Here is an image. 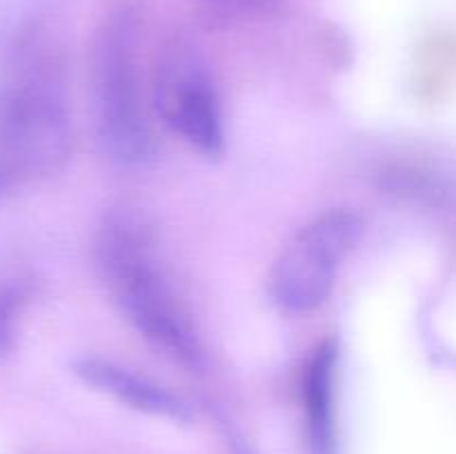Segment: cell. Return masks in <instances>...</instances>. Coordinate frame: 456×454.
<instances>
[{
	"label": "cell",
	"mask_w": 456,
	"mask_h": 454,
	"mask_svg": "<svg viewBox=\"0 0 456 454\" xmlns=\"http://www.w3.org/2000/svg\"><path fill=\"white\" fill-rule=\"evenodd\" d=\"M74 372L94 390L110 394L111 399L138 412L174 418V421L190 417V409L176 394L125 365L96 359V356H85L76 361Z\"/></svg>",
	"instance_id": "5b68a950"
},
{
	"label": "cell",
	"mask_w": 456,
	"mask_h": 454,
	"mask_svg": "<svg viewBox=\"0 0 456 454\" xmlns=\"http://www.w3.org/2000/svg\"><path fill=\"white\" fill-rule=\"evenodd\" d=\"M92 107L98 141L120 165H142L154 154L138 74V18L129 7L110 13L92 49Z\"/></svg>",
	"instance_id": "7a4b0ae2"
},
{
	"label": "cell",
	"mask_w": 456,
	"mask_h": 454,
	"mask_svg": "<svg viewBox=\"0 0 456 454\" xmlns=\"http://www.w3.org/2000/svg\"><path fill=\"white\" fill-rule=\"evenodd\" d=\"M334 347L321 345L305 372V403L316 454H332Z\"/></svg>",
	"instance_id": "8992f818"
},
{
	"label": "cell",
	"mask_w": 456,
	"mask_h": 454,
	"mask_svg": "<svg viewBox=\"0 0 456 454\" xmlns=\"http://www.w3.org/2000/svg\"><path fill=\"white\" fill-rule=\"evenodd\" d=\"M25 296L27 294L20 285H0V356L12 350Z\"/></svg>",
	"instance_id": "52a82bcc"
},
{
	"label": "cell",
	"mask_w": 456,
	"mask_h": 454,
	"mask_svg": "<svg viewBox=\"0 0 456 454\" xmlns=\"http://www.w3.org/2000/svg\"><path fill=\"white\" fill-rule=\"evenodd\" d=\"M98 261L111 296L134 329L174 363L199 368V334L156 263L147 236L127 221L110 223L98 240Z\"/></svg>",
	"instance_id": "6da1fadb"
},
{
	"label": "cell",
	"mask_w": 456,
	"mask_h": 454,
	"mask_svg": "<svg viewBox=\"0 0 456 454\" xmlns=\"http://www.w3.org/2000/svg\"><path fill=\"white\" fill-rule=\"evenodd\" d=\"M156 107L165 123L194 150L214 156L223 150V111L208 71L194 53L172 49L156 69Z\"/></svg>",
	"instance_id": "277c9868"
},
{
	"label": "cell",
	"mask_w": 456,
	"mask_h": 454,
	"mask_svg": "<svg viewBox=\"0 0 456 454\" xmlns=\"http://www.w3.org/2000/svg\"><path fill=\"white\" fill-rule=\"evenodd\" d=\"M359 216L330 209L297 231L276 258L270 294L288 312H312L330 296L338 270L359 239Z\"/></svg>",
	"instance_id": "3957f363"
}]
</instances>
